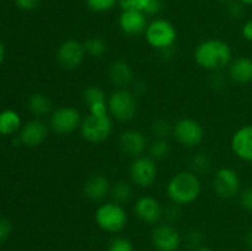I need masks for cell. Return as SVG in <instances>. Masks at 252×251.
I'll return each instance as SVG.
<instances>
[{
    "label": "cell",
    "mask_w": 252,
    "mask_h": 251,
    "mask_svg": "<svg viewBox=\"0 0 252 251\" xmlns=\"http://www.w3.org/2000/svg\"><path fill=\"white\" fill-rule=\"evenodd\" d=\"M152 244L158 251H179L182 236L171 224H158L152 231Z\"/></svg>",
    "instance_id": "12"
},
{
    "label": "cell",
    "mask_w": 252,
    "mask_h": 251,
    "mask_svg": "<svg viewBox=\"0 0 252 251\" xmlns=\"http://www.w3.org/2000/svg\"><path fill=\"white\" fill-rule=\"evenodd\" d=\"M86 56L84 43L76 39H66L57 49L56 58L59 65L66 70H74L83 64Z\"/></svg>",
    "instance_id": "11"
},
{
    "label": "cell",
    "mask_w": 252,
    "mask_h": 251,
    "mask_svg": "<svg viewBox=\"0 0 252 251\" xmlns=\"http://www.w3.org/2000/svg\"><path fill=\"white\" fill-rule=\"evenodd\" d=\"M149 157L153 160H162L169 155L170 153V144L166 139H154L148 147Z\"/></svg>",
    "instance_id": "26"
},
{
    "label": "cell",
    "mask_w": 252,
    "mask_h": 251,
    "mask_svg": "<svg viewBox=\"0 0 252 251\" xmlns=\"http://www.w3.org/2000/svg\"><path fill=\"white\" fill-rule=\"evenodd\" d=\"M243 6H244V4H241L239 0H238V2L231 1L230 7H229V11L231 12V15H233V16L239 17L241 14H243Z\"/></svg>",
    "instance_id": "37"
},
{
    "label": "cell",
    "mask_w": 252,
    "mask_h": 251,
    "mask_svg": "<svg viewBox=\"0 0 252 251\" xmlns=\"http://www.w3.org/2000/svg\"><path fill=\"white\" fill-rule=\"evenodd\" d=\"M95 223L105 233L116 234L122 231L128 223V213L123 204L115 201L103 202L95 211Z\"/></svg>",
    "instance_id": "3"
},
{
    "label": "cell",
    "mask_w": 252,
    "mask_h": 251,
    "mask_svg": "<svg viewBox=\"0 0 252 251\" xmlns=\"http://www.w3.org/2000/svg\"><path fill=\"white\" fill-rule=\"evenodd\" d=\"M111 197L112 201L117 202L120 204H125L132 198L133 188L132 185L127 181H118L113 186H111Z\"/></svg>",
    "instance_id": "24"
},
{
    "label": "cell",
    "mask_w": 252,
    "mask_h": 251,
    "mask_svg": "<svg viewBox=\"0 0 252 251\" xmlns=\"http://www.w3.org/2000/svg\"><path fill=\"white\" fill-rule=\"evenodd\" d=\"M218 1H221V2H229V1H233V0H218Z\"/></svg>",
    "instance_id": "42"
},
{
    "label": "cell",
    "mask_w": 252,
    "mask_h": 251,
    "mask_svg": "<svg viewBox=\"0 0 252 251\" xmlns=\"http://www.w3.org/2000/svg\"><path fill=\"white\" fill-rule=\"evenodd\" d=\"M84 101L89 108V113L96 116L108 115L107 95L101 88L96 85H90L84 90Z\"/></svg>",
    "instance_id": "19"
},
{
    "label": "cell",
    "mask_w": 252,
    "mask_h": 251,
    "mask_svg": "<svg viewBox=\"0 0 252 251\" xmlns=\"http://www.w3.org/2000/svg\"><path fill=\"white\" fill-rule=\"evenodd\" d=\"M84 194L94 202L103 201L111 192L110 181L101 174L93 175L84 184Z\"/></svg>",
    "instance_id": "20"
},
{
    "label": "cell",
    "mask_w": 252,
    "mask_h": 251,
    "mask_svg": "<svg viewBox=\"0 0 252 251\" xmlns=\"http://www.w3.org/2000/svg\"><path fill=\"white\" fill-rule=\"evenodd\" d=\"M129 179L140 188H149L158 179V166L149 155L134 157L129 166Z\"/></svg>",
    "instance_id": "8"
},
{
    "label": "cell",
    "mask_w": 252,
    "mask_h": 251,
    "mask_svg": "<svg viewBox=\"0 0 252 251\" xmlns=\"http://www.w3.org/2000/svg\"><path fill=\"white\" fill-rule=\"evenodd\" d=\"M239 1L244 5H250V6H252V0H239Z\"/></svg>",
    "instance_id": "41"
},
{
    "label": "cell",
    "mask_w": 252,
    "mask_h": 251,
    "mask_svg": "<svg viewBox=\"0 0 252 251\" xmlns=\"http://www.w3.org/2000/svg\"><path fill=\"white\" fill-rule=\"evenodd\" d=\"M172 135L180 145L185 148H194L202 143L204 129L201 123L194 118L185 117L174 125Z\"/></svg>",
    "instance_id": "9"
},
{
    "label": "cell",
    "mask_w": 252,
    "mask_h": 251,
    "mask_svg": "<svg viewBox=\"0 0 252 251\" xmlns=\"http://www.w3.org/2000/svg\"><path fill=\"white\" fill-rule=\"evenodd\" d=\"M27 105H29V110L31 111V113H33L37 118L46 117L53 112L52 101L49 100L48 96L42 93H36L30 96Z\"/></svg>",
    "instance_id": "23"
},
{
    "label": "cell",
    "mask_w": 252,
    "mask_h": 251,
    "mask_svg": "<svg viewBox=\"0 0 252 251\" xmlns=\"http://www.w3.org/2000/svg\"><path fill=\"white\" fill-rule=\"evenodd\" d=\"M83 117L78 108L71 106H62L56 108L49 117V128L56 134L68 135L80 128Z\"/></svg>",
    "instance_id": "7"
},
{
    "label": "cell",
    "mask_w": 252,
    "mask_h": 251,
    "mask_svg": "<svg viewBox=\"0 0 252 251\" xmlns=\"http://www.w3.org/2000/svg\"><path fill=\"white\" fill-rule=\"evenodd\" d=\"M121 31L127 36L144 33L148 26L147 15L138 10H122L118 19Z\"/></svg>",
    "instance_id": "17"
},
{
    "label": "cell",
    "mask_w": 252,
    "mask_h": 251,
    "mask_svg": "<svg viewBox=\"0 0 252 251\" xmlns=\"http://www.w3.org/2000/svg\"><path fill=\"white\" fill-rule=\"evenodd\" d=\"M107 75L116 89H127V86L132 85L134 80L132 66L123 59H116L110 64Z\"/></svg>",
    "instance_id": "18"
},
{
    "label": "cell",
    "mask_w": 252,
    "mask_h": 251,
    "mask_svg": "<svg viewBox=\"0 0 252 251\" xmlns=\"http://www.w3.org/2000/svg\"><path fill=\"white\" fill-rule=\"evenodd\" d=\"M211 169V159L206 153H197L191 159V171L197 174L198 176L206 174Z\"/></svg>",
    "instance_id": "27"
},
{
    "label": "cell",
    "mask_w": 252,
    "mask_h": 251,
    "mask_svg": "<svg viewBox=\"0 0 252 251\" xmlns=\"http://www.w3.org/2000/svg\"><path fill=\"white\" fill-rule=\"evenodd\" d=\"M241 33H243V37L246 41L252 42V19L248 20V21L244 24L243 29H241Z\"/></svg>",
    "instance_id": "36"
},
{
    "label": "cell",
    "mask_w": 252,
    "mask_h": 251,
    "mask_svg": "<svg viewBox=\"0 0 252 251\" xmlns=\"http://www.w3.org/2000/svg\"><path fill=\"white\" fill-rule=\"evenodd\" d=\"M229 78L236 84L245 85L252 81V59L249 57H239L233 59L228 66Z\"/></svg>",
    "instance_id": "21"
},
{
    "label": "cell",
    "mask_w": 252,
    "mask_h": 251,
    "mask_svg": "<svg viewBox=\"0 0 252 251\" xmlns=\"http://www.w3.org/2000/svg\"><path fill=\"white\" fill-rule=\"evenodd\" d=\"M150 2L152 0H118V5L122 10H138L144 14Z\"/></svg>",
    "instance_id": "31"
},
{
    "label": "cell",
    "mask_w": 252,
    "mask_h": 251,
    "mask_svg": "<svg viewBox=\"0 0 252 251\" xmlns=\"http://www.w3.org/2000/svg\"><path fill=\"white\" fill-rule=\"evenodd\" d=\"M166 193L172 203L177 206H189L201 196V179L191 170L176 172L167 182Z\"/></svg>",
    "instance_id": "2"
},
{
    "label": "cell",
    "mask_w": 252,
    "mask_h": 251,
    "mask_svg": "<svg viewBox=\"0 0 252 251\" xmlns=\"http://www.w3.org/2000/svg\"><path fill=\"white\" fill-rule=\"evenodd\" d=\"M4 58H5V47H4V44L0 42V64L4 62Z\"/></svg>",
    "instance_id": "39"
},
{
    "label": "cell",
    "mask_w": 252,
    "mask_h": 251,
    "mask_svg": "<svg viewBox=\"0 0 252 251\" xmlns=\"http://www.w3.org/2000/svg\"><path fill=\"white\" fill-rule=\"evenodd\" d=\"M108 115L120 123L130 122L138 111L137 95L128 89H116L107 100Z\"/></svg>",
    "instance_id": "4"
},
{
    "label": "cell",
    "mask_w": 252,
    "mask_h": 251,
    "mask_svg": "<svg viewBox=\"0 0 252 251\" xmlns=\"http://www.w3.org/2000/svg\"><path fill=\"white\" fill-rule=\"evenodd\" d=\"M41 0H15V4L24 11H31L39 5Z\"/></svg>",
    "instance_id": "34"
},
{
    "label": "cell",
    "mask_w": 252,
    "mask_h": 251,
    "mask_svg": "<svg viewBox=\"0 0 252 251\" xmlns=\"http://www.w3.org/2000/svg\"><path fill=\"white\" fill-rule=\"evenodd\" d=\"M21 127V117L16 111L4 110L0 112V135H12L20 132Z\"/></svg>",
    "instance_id": "22"
},
{
    "label": "cell",
    "mask_w": 252,
    "mask_h": 251,
    "mask_svg": "<svg viewBox=\"0 0 252 251\" xmlns=\"http://www.w3.org/2000/svg\"><path fill=\"white\" fill-rule=\"evenodd\" d=\"M80 134L84 140L91 144H100L107 140L113 132V122L110 115L96 116L89 113L83 118Z\"/></svg>",
    "instance_id": "6"
},
{
    "label": "cell",
    "mask_w": 252,
    "mask_h": 251,
    "mask_svg": "<svg viewBox=\"0 0 252 251\" xmlns=\"http://www.w3.org/2000/svg\"><path fill=\"white\" fill-rule=\"evenodd\" d=\"M193 251H214V250H212V249H209V248H206V246H201V248L196 249V250H193Z\"/></svg>",
    "instance_id": "40"
},
{
    "label": "cell",
    "mask_w": 252,
    "mask_h": 251,
    "mask_svg": "<svg viewBox=\"0 0 252 251\" xmlns=\"http://www.w3.org/2000/svg\"><path fill=\"white\" fill-rule=\"evenodd\" d=\"M148 139L144 133L138 129H126L118 137V148L125 155L138 157L144 155L148 149Z\"/></svg>",
    "instance_id": "13"
},
{
    "label": "cell",
    "mask_w": 252,
    "mask_h": 251,
    "mask_svg": "<svg viewBox=\"0 0 252 251\" xmlns=\"http://www.w3.org/2000/svg\"><path fill=\"white\" fill-rule=\"evenodd\" d=\"M245 241H246V244H248L249 248H250L251 250H252V229H250V230H249L248 233H246Z\"/></svg>",
    "instance_id": "38"
},
{
    "label": "cell",
    "mask_w": 252,
    "mask_h": 251,
    "mask_svg": "<svg viewBox=\"0 0 252 251\" xmlns=\"http://www.w3.org/2000/svg\"><path fill=\"white\" fill-rule=\"evenodd\" d=\"M145 41L157 51H167L177 38L176 27L165 19H155L149 22L144 32Z\"/></svg>",
    "instance_id": "5"
},
{
    "label": "cell",
    "mask_w": 252,
    "mask_h": 251,
    "mask_svg": "<svg viewBox=\"0 0 252 251\" xmlns=\"http://www.w3.org/2000/svg\"><path fill=\"white\" fill-rule=\"evenodd\" d=\"M230 147L236 157L252 162V125H245L233 134Z\"/></svg>",
    "instance_id": "16"
},
{
    "label": "cell",
    "mask_w": 252,
    "mask_h": 251,
    "mask_svg": "<svg viewBox=\"0 0 252 251\" xmlns=\"http://www.w3.org/2000/svg\"><path fill=\"white\" fill-rule=\"evenodd\" d=\"M239 202L245 211L252 212V186L241 189L240 194H239Z\"/></svg>",
    "instance_id": "32"
},
{
    "label": "cell",
    "mask_w": 252,
    "mask_h": 251,
    "mask_svg": "<svg viewBox=\"0 0 252 251\" xmlns=\"http://www.w3.org/2000/svg\"><path fill=\"white\" fill-rule=\"evenodd\" d=\"M212 187L219 198L230 199L240 194L241 179L231 167H220L214 175Z\"/></svg>",
    "instance_id": "10"
},
{
    "label": "cell",
    "mask_w": 252,
    "mask_h": 251,
    "mask_svg": "<svg viewBox=\"0 0 252 251\" xmlns=\"http://www.w3.org/2000/svg\"><path fill=\"white\" fill-rule=\"evenodd\" d=\"M174 126L166 120H158L153 123L152 133L155 139H166L170 134H172Z\"/></svg>",
    "instance_id": "28"
},
{
    "label": "cell",
    "mask_w": 252,
    "mask_h": 251,
    "mask_svg": "<svg viewBox=\"0 0 252 251\" xmlns=\"http://www.w3.org/2000/svg\"><path fill=\"white\" fill-rule=\"evenodd\" d=\"M11 233V223L7 219L0 218V243L6 240Z\"/></svg>",
    "instance_id": "35"
},
{
    "label": "cell",
    "mask_w": 252,
    "mask_h": 251,
    "mask_svg": "<svg viewBox=\"0 0 252 251\" xmlns=\"http://www.w3.org/2000/svg\"><path fill=\"white\" fill-rule=\"evenodd\" d=\"M194 61L207 71L223 70L233 61L231 48L226 42L217 38H209L201 42L194 49Z\"/></svg>",
    "instance_id": "1"
},
{
    "label": "cell",
    "mask_w": 252,
    "mask_h": 251,
    "mask_svg": "<svg viewBox=\"0 0 252 251\" xmlns=\"http://www.w3.org/2000/svg\"><path fill=\"white\" fill-rule=\"evenodd\" d=\"M86 54L94 58H101L107 52V43L101 37H91L84 42Z\"/></svg>",
    "instance_id": "25"
},
{
    "label": "cell",
    "mask_w": 252,
    "mask_h": 251,
    "mask_svg": "<svg viewBox=\"0 0 252 251\" xmlns=\"http://www.w3.org/2000/svg\"><path fill=\"white\" fill-rule=\"evenodd\" d=\"M133 209H134V214L137 216V218L149 225L159 223L164 214V209H162L159 199L153 196H148V194L139 197L135 201Z\"/></svg>",
    "instance_id": "14"
},
{
    "label": "cell",
    "mask_w": 252,
    "mask_h": 251,
    "mask_svg": "<svg viewBox=\"0 0 252 251\" xmlns=\"http://www.w3.org/2000/svg\"><path fill=\"white\" fill-rule=\"evenodd\" d=\"M107 251H135L132 241L123 236H117L110 241L107 246Z\"/></svg>",
    "instance_id": "30"
},
{
    "label": "cell",
    "mask_w": 252,
    "mask_h": 251,
    "mask_svg": "<svg viewBox=\"0 0 252 251\" xmlns=\"http://www.w3.org/2000/svg\"><path fill=\"white\" fill-rule=\"evenodd\" d=\"M117 4L118 0H86L89 9L95 12L111 11Z\"/></svg>",
    "instance_id": "29"
},
{
    "label": "cell",
    "mask_w": 252,
    "mask_h": 251,
    "mask_svg": "<svg viewBox=\"0 0 252 251\" xmlns=\"http://www.w3.org/2000/svg\"><path fill=\"white\" fill-rule=\"evenodd\" d=\"M48 132V126L41 118H34L22 126L19 132V139L26 147L33 148L42 144L47 139Z\"/></svg>",
    "instance_id": "15"
},
{
    "label": "cell",
    "mask_w": 252,
    "mask_h": 251,
    "mask_svg": "<svg viewBox=\"0 0 252 251\" xmlns=\"http://www.w3.org/2000/svg\"><path fill=\"white\" fill-rule=\"evenodd\" d=\"M186 243L189 248H192L193 250L196 249L201 248V243H202V235L199 231L197 230H191L186 236Z\"/></svg>",
    "instance_id": "33"
}]
</instances>
